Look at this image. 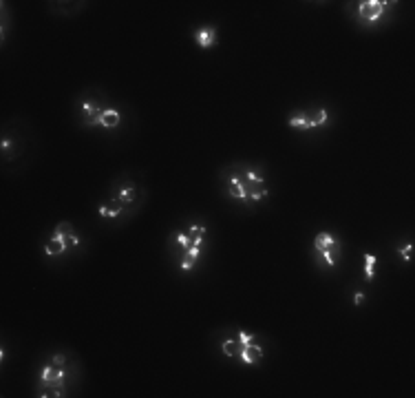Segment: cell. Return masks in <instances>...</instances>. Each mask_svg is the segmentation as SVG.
<instances>
[{
    "label": "cell",
    "mask_w": 415,
    "mask_h": 398,
    "mask_svg": "<svg viewBox=\"0 0 415 398\" xmlns=\"http://www.w3.org/2000/svg\"><path fill=\"white\" fill-rule=\"evenodd\" d=\"M376 263H378L376 254L365 252V279H367V281H371L373 274H376Z\"/></svg>",
    "instance_id": "cell-13"
},
{
    "label": "cell",
    "mask_w": 415,
    "mask_h": 398,
    "mask_svg": "<svg viewBox=\"0 0 415 398\" xmlns=\"http://www.w3.org/2000/svg\"><path fill=\"white\" fill-rule=\"evenodd\" d=\"M228 193H230L232 197L241 199V201L250 203V199H248V188H245V182H243V177H241V175H232V177L228 180Z\"/></svg>",
    "instance_id": "cell-3"
},
{
    "label": "cell",
    "mask_w": 415,
    "mask_h": 398,
    "mask_svg": "<svg viewBox=\"0 0 415 398\" xmlns=\"http://www.w3.org/2000/svg\"><path fill=\"white\" fill-rule=\"evenodd\" d=\"M62 363H64V356H62V354H58V356L53 359V365H62Z\"/></svg>",
    "instance_id": "cell-23"
},
{
    "label": "cell",
    "mask_w": 415,
    "mask_h": 398,
    "mask_svg": "<svg viewBox=\"0 0 415 398\" xmlns=\"http://www.w3.org/2000/svg\"><path fill=\"white\" fill-rule=\"evenodd\" d=\"M175 241L179 243V246L183 248V252L186 250H190V246H192V241H190V237H188L186 232H175Z\"/></svg>",
    "instance_id": "cell-18"
},
{
    "label": "cell",
    "mask_w": 415,
    "mask_h": 398,
    "mask_svg": "<svg viewBox=\"0 0 415 398\" xmlns=\"http://www.w3.org/2000/svg\"><path fill=\"white\" fill-rule=\"evenodd\" d=\"M194 40H197V44L201 49H210L217 42V31H214V27H203L194 33Z\"/></svg>",
    "instance_id": "cell-6"
},
{
    "label": "cell",
    "mask_w": 415,
    "mask_h": 398,
    "mask_svg": "<svg viewBox=\"0 0 415 398\" xmlns=\"http://www.w3.org/2000/svg\"><path fill=\"white\" fill-rule=\"evenodd\" d=\"M42 383L44 385H62L64 383V372L60 370V365H47L42 370Z\"/></svg>",
    "instance_id": "cell-5"
},
{
    "label": "cell",
    "mask_w": 415,
    "mask_h": 398,
    "mask_svg": "<svg viewBox=\"0 0 415 398\" xmlns=\"http://www.w3.org/2000/svg\"><path fill=\"white\" fill-rule=\"evenodd\" d=\"M362 301H365V294H362V292H358L356 297H353V303H356V305H360Z\"/></svg>",
    "instance_id": "cell-22"
},
{
    "label": "cell",
    "mask_w": 415,
    "mask_h": 398,
    "mask_svg": "<svg viewBox=\"0 0 415 398\" xmlns=\"http://www.w3.org/2000/svg\"><path fill=\"white\" fill-rule=\"evenodd\" d=\"M411 254H413V243H407V246H404V250L400 248V259L409 261V259H411Z\"/></svg>",
    "instance_id": "cell-20"
},
{
    "label": "cell",
    "mask_w": 415,
    "mask_h": 398,
    "mask_svg": "<svg viewBox=\"0 0 415 398\" xmlns=\"http://www.w3.org/2000/svg\"><path fill=\"white\" fill-rule=\"evenodd\" d=\"M289 126L296 131H307L311 129V122H309V115L307 113H296L294 117H289Z\"/></svg>",
    "instance_id": "cell-12"
},
{
    "label": "cell",
    "mask_w": 415,
    "mask_h": 398,
    "mask_svg": "<svg viewBox=\"0 0 415 398\" xmlns=\"http://www.w3.org/2000/svg\"><path fill=\"white\" fill-rule=\"evenodd\" d=\"M254 341V334H250V332H239V343L241 345H248Z\"/></svg>",
    "instance_id": "cell-21"
},
{
    "label": "cell",
    "mask_w": 415,
    "mask_h": 398,
    "mask_svg": "<svg viewBox=\"0 0 415 398\" xmlns=\"http://www.w3.org/2000/svg\"><path fill=\"white\" fill-rule=\"evenodd\" d=\"M69 250V246H66V239L64 237H60V234H53V239H49V243L44 246V252L47 254H62Z\"/></svg>",
    "instance_id": "cell-8"
},
{
    "label": "cell",
    "mask_w": 415,
    "mask_h": 398,
    "mask_svg": "<svg viewBox=\"0 0 415 398\" xmlns=\"http://www.w3.org/2000/svg\"><path fill=\"white\" fill-rule=\"evenodd\" d=\"M53 234H60V237H71V234H75L73 232V226H71L69 221H62V223H58V228H55V232Z\"/></svg>",
    "instance_id": "cell-17"
},
{
    "label": "cell",
    "mask_w": 415,
    "mask_h": 398,
    "mask_svg": "<svg viewBox=\"0 0 415 398\" xmlns=\"http://www.w3.org/2000/svg\"><path fill=\"white\" fill-rule=\"evenodd\" d=\"M100 217H106V219H115V217H120L122 212H124V206H122L120 201H111L109 206H100Z\"/></svg>",
    "instance_id": "cell-11"
},
{
    "label": "cell",
    "mask_w": 415,
    "mask_h": 398,
    "mask_svg": "<svg viewBox=\"0 0 415 398\" xmlns=\"http://www.w3.org/2000/svg\"><path fill=\"white\" fill-rule=\"evenodd\" d=\"M318 254L322 257V261L329 265V268H334V265H336V257H338V254H334V252H318Z\"/></svg>",
    "instance_id": "cell-19"
},
{
    "label": "cell",
    "mask_w": 415,
    "mask_h": 398,
    "mask_svg": "<svg viewBox=\"0 0 415 398\" xmlns=\"http://www.w3.org/2000/svg\"><path fill=\"white\" fill-rule=\"evenodd\" d=\"M239 345H241L239 341L225 339V341H223V345H221V350H223V354H225V356H239V352H241Z\"/></svg>",
    "instance_id": "cell-15"
},
{
    "label": "cell",
    "mask_w": 415,
    "mask_h": 398,
    "mask_svg": "<svg viewBox=\"0 0 415 398\" xmlns=\"http://www.w3.org/2000/svg\"><path fill=\"white\" fill-rule=\"evenodd\" d=\"M120 120H122L120 111H115V109L102 111V126H104V129H115V126L120 124Z\"/></svg>",
    "instance_id": "cell-9"
},
{
    "label": "cell",
    "mask_w": 415,
    "mask_h": 398,
    "mask_svg": "<svg viewBox=\"0 0 415 398\" xmlns=\"http://www.w3.org/2000/svg\"><path fill=\"white\" fill-rule=\"evenodd\" d=\"M239 356H241V361H243L245 365H254L256 361L263 359V348H261V345H254V343H248V345L241 348Z\"/></svg>",
    "instance_id": "cell-4"
},
{
    "label": "cell",
    "mask_w": 415,
    "mask_h": 398,
    "mask_svg": "<svg viewBox=\"0 0 415 398\" xmlns=\"http://www.w3.org/2000/svg\"><path fill=\"white\" fill-rule=\"evenodd\" d=\"M199 254H201V246H190V250H186V257H183V261H181L183 272H190L194 261L199 259Z\"/></svg>",
    "instance_id": "cell-10"
},
{
    "label": "cell",
    "mask_w": 415,
    "mask_h": 398,
    "mask_svg": "<svg viewBox=\"0 0 415 398\" xmlns=\"http://www.w3.org/2000/svg\"><path fill=\"white\" fill-rule=\"evenodd\" d=\"M314 248L318 250V252H334V254H338V252H340V241H338L334 234L320 232L318 237L314 239Z\"/></svg>",
    "instance_id": "cell-2"
},
{
    "label": "cell",
    "mask_w": 415,
    "mask_h": 398,
    "mask_svg": "<svg viewBox=\"0 0 415 398\" xmlns=\"http://www.w3.org/2000/svg\"><path fill=\"white\" fill-rule=\"evenodd\" d=\"M203 234H206V228L203 226H190V230H188V237H190L192 246H201L203 243Z\"/></svg>",
    "instance_id": "cell-14"
},
{
    "label": "cell",
    "mask_w": 415,
    "mask_h": 398,
    "mask_svg": "<svg viewBox=\"0 0 415 398\" xmlns=\"http://www.w3.org/2000/svg\"><path fill=\"white\" fill-rule=\"evenodd\" d=\"M358 13L367 22H376L384 13V2H380V0H365V2L358 4Z\"/></svg>",
    "instance_id": "cell-1"
},
{
    "label": "cell",
    "mask_w": 415,
    "mask_h": 398,
    "mask_svg": "<svg viewBox=\"0 0 415 398\" xmlns=\"http://www.w3.org/2000/svg\"><path fill=\"white\" fill-rule=\"evenodd\" d=\"M135 199H137V188L135 186H122L120 191H115V195H113V201H120L124 208L131 206Z\"/></svg>",
    "instance_id": "cell-7"
},
{
    "label": "cell",
    "mask_w": 415,
    "mask_h": 398,
    "mask_svg": "<svg viewBox=\"0 0 415 398\" xmlns=\"http://www.w3.org/2000/svg\"><path fill=\"white\" fill-rule=\"evenodd\" d=\"M309 122H311V129H316V126H322L327 122V111L325 109H318V111H316V115L309 117Z\"/></svg>",
    "instance_id": "cell-16"
}]
</instances>
